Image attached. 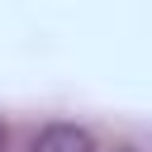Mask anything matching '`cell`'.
<instances>
[{"mask_svg":"<svg viewBox=\"0 0 152 152\" xmlns=\"http://www.w3.org/2000/svg\"><path fill=\"white\" fill-rule=\"evenodd\" d=\"M33 152H90V133L71 128V124H52V128L38 133Z\"/></svg>","mask_w":152,"mask_h":152,"instance_id":"cell-1","label":"cell"}]
</instances>
